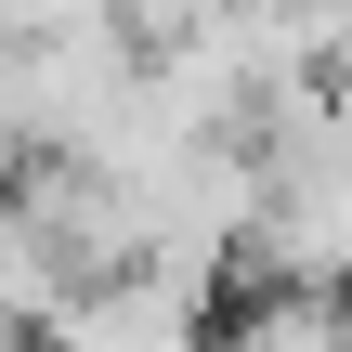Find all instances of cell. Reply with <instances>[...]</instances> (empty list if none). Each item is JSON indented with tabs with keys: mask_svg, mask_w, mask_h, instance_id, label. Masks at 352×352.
Wrapping results in <instances>:
<instances>
[{
	"mask_svg": "<svg viewBox=\"0 0 352 352\" xmlns=\"http://www.w3.org/2000/svg\"><path fill=\"white\" fill-rule=\"evenodd\" d=\"M248 144H261V235H248V261L274 287H352V78L327 65Z\"/></svg>",
	"mask_w": 352,
	"mask_h": 352,
	"instance_id": "1",
	"label": "cell"
},
{
	"mask_svg": "<svg viewBox=\"0 0 352 352\" xmlns=\"http://www.w3.org/2000/svg\"><path fill=\"white\" fill-rule=\"evenodd\" d=\"M131 39H0V157H78L104 104L131 91Z\"/></svg>",
	"mask_w": 352,
	"mask_h": 352,
	"instance_id": "3",
	"label": "cell"
},
{
	"mask_svg": "<svg viewBox=\"0 0 352 352\" xmlns=\"http://www.w3.org/2000/svg\"><path fill=\"white\" fill-rule=\"evenodd\" d=\"M209 287L222 274H183V261H104L39 314V352H209L222 340Z\"/></svg>",
	"mask_w": 352,
	"mask_h": 352,
	"instance_id": "2",
	"label": "cell"
},
{
	"mask_svg": "<svg viewBox=\"0 0 352 352\" xmlns=\"http://www.w3.org/2000/svg\"><path fill=\"white\" fill-rule=\"evenodd\" d=\"M52 300H65V261H52L39 209H26V196H0V340H13V327H39Z\"/></svg>",
	"mask_w": 352,
	"mask_h": 352,
	"instance_id": "4",
	"label": "cell"
}]
</instances>
